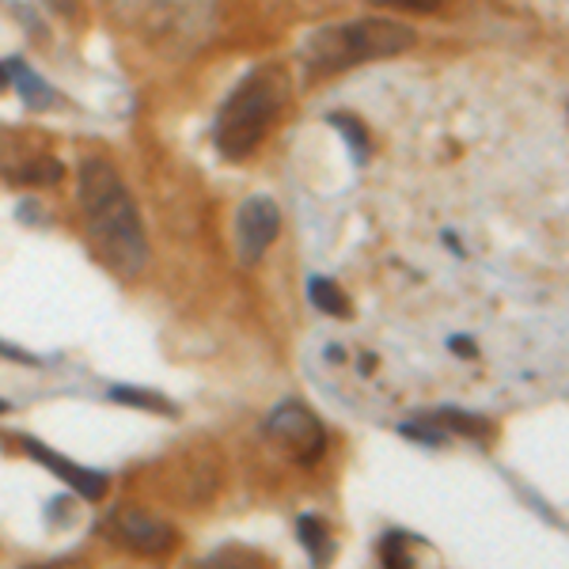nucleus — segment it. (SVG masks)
I'll use <instances>...</instances> for the list:
<instances>
[{
  "mask_svg": "<svg viewBox=\"0 0 569 569\" xmlns=\"http://www.w3.org/2000/svg\"><path fill=\"white\" fill-rule=\"evenodd\" d=\"M0 84H12V61H0Z\"/></svg>",
  "mask_w": 569,
  "mask_h": 569,
  "instance_id": "20",
  "label": "nucleus"
},
{
  "mask_svg": "<svg viewBox=\"0 0 569 569\" xmlns=\"http://www.w3.org/2000/svg\"><path fill=\"white\" fill-rule=\"evenodd\" d=\"M399 433L410 437V441H418V444H437V448H441V444H448V433H444V429H437L429 418L406 421V426H399Z\"/></svg>",
  "mask_w": 569,
  "mask_h": 569,
  "instance_id": "16",
  "label": "nucleus"
},
{
  "mask_svg": "<svg viewBox=\"0 0 569 569\" xmlns=\"http://www.w3.org/2000/svg\"><path fill=\"white\" fill-rule=\"evenodd\" d=\"M372 4H380V8H414V12H433V8H441L444 0H372Z\"/></svg>",
  "mask_w": 569,
  "mask_h": 569,
  "instance_id": "17",
  "label": "nucleus"
},
{
  "mask_svg": "<svg viewBox=\"0 0 569 569\" xmlns=\"http://www.w3.org/2000/svg\"><path fill=\"white\" fill-rule=\"evenodd\" d=\"M23 452H27L30 459H38L42 467H50L58 479H65L68 486H73V494L80 497V502H99V497L106 494V475L99 471H88V467L73 464V459L58 456L53 448H46V444H38L35 437H20Z\"/></svg>",
  "mask_w": 569,
  "mask_h": 569,
  "instance_id": "7",
  "label": "nucleus"
},
{
  "mask_svg": "<svg viewBox=\"0 0 569 569\" xmlns=\"http://www.w3.org/2000/svg\"><path fill=\"white\" fill-rule=\"evenodd\" d=\"M284 103H289V84L278 68H255L248 73L228 99L220 103L217 122H213V141H217L220 156L243 160L263 144L270 126L281 118Z\"/></svg>",
  "mask_w": 569,
  "mask_h": 569,
  "instance_id": "3",
  "label": "nucleus"
},
{
  "mask_svg": "<svg viewBox=\"0 0 569 569\" xmlns=\"http://www.w3.org/2000/svg\"><path fill=\"white\" fill-rule=\"evenodd\" d=\"M96 528L106 543H114L118 551H129V555L167 558L175 547H179V532H175L167 520L152 517V513H144V509H134V505L111 509Z\"/></svg>",
  "mask_w": 569,
  "mask_h": 569,
  "instance_id": "5",
  "label": "nucleus"
},
{
  "mask_svg": "<svg viewBox=\"0 0 569 569\" xmlns=\"http://www.w3.org/2000/svg\"><path fill=\"white\" fill-rule=\"evenodd\" d=\"M307 300H312L323 315H330V319H345V315H350V300H345L342 289H338L334 281H327V278L307 281Z\"/></svg>",
  "mask_w": 569,
  "mask_h": 569,
  "instance_id": "11",
  "label": "nucleus"
},
{
  "mask_svg": "<svg viewBox=\"0 0 569 569\" xmlns=\"http://www.w3.org/2000/svg\"><path fill=\"white\" fill-rule=\"evenodd\" d=\"M12 84L20 88V96L27 99V106H50L53 103V91L46 88L27 65H20V61H12Z\"/></svg>",
  "mask_w": 569,
  "mask_h": 569,
  "instance_id": "14",
  "label": "nucleus"
},
{
  "mask_svg": "<svg viewBox=\"0 0 569 569\" xmlns=\"http://www.w3.org/2000/svg\"><path fill=\"white\" fill-rule=\"evenodd\" d=\"M296 535L304 543V551L312 555L315 569H327L330 558H334V535H330L327 520L323 517H300L296 520Z\"/></svg>",
  "mask_w": 569,
  "mask_h": 569,
  "instance_id": "9",
  "label": "nucleus"
},
{
  "mask_svg": "<svg viewBox=\"0 0 569 569\" xmlns=\"http://www.w3.org/2000/svg\"><path fill=\"white\" fill-rule=\"evenodd\" d=\"M114 403H126L137 406V410H149V414H167V418H179V406L172 399L156 395V391H141V388H111Z\"/></svg>",
  "mask_w": 569,
  "mask_h": 569,
  "instance_id": "12",
  "label": "nucleus"
},
{
  "mask_svg": "<svg viewBox=\"0 0 569 569\" xmlns=\"http://www.w3.org/2000/svg\"><path fill=\"white\" fill-rule=\"evenodd\" d=\"M194 569H270L255 551H243V547H225V551H213L210 558H202Z\"/></svg>",
  "mask_w": 569,
  "mask_h": 569,
  "instance_id": "13",
  "label": "nucleus"
},
{
  "mask_svg": "<svg viewBox=\"0 0 569 569\" xmlns=\"http://www.w3.org/2000/svg\"><path fill=\"white\" fill-rule=\"evenodd\" d=\"M437 429H444L448 437H471V441H486L490 437V421L479 418V414H467V410H456V406H441L437 414H426Z\"/></svg>",
  "mask_w": 569,
  "mask_h": 569,
  "instance_id": "10",
  "label": "nucleus"
},
{
  "mask_svg": "<svg viewBox=\"0 0 569 569\" xmlns=\"http://www.w3.org/2000/svg\"><path fill=\"white\" fill-rule=\"evenodd\" d=\"M4 410H12V403H8V399H0V414H4Z\"/></svg>",
  "mask_w": 569,
  "mask_h": 569,
  "instance_id": "21",
  "label": "nucleus"
},
{
  "mask_svg": "<svg viewBox=\"0 0 569 569\" xmlns=\"http://www.w3.org/2000/svg\"><path fill=\"white\" fill-rule=\"evenodd\" d=\"M414 42H418V35H414V27H406L403 20L365 15V20L330 23V27L312 30L307 42L300 46V61H304L307 73L334 76L353 65H368V61L406 53Z\"/></svg>",
  "mask_w": 569,
  "mask_h": 569,
  "instance_id": "2",
  "label": "nucleus"
},
{
  "mask_svg": "<svg viewBox=\"0 0 569 569\" xmlns=\"http://www.w3.org/2000/svg\"><path fill=\"white\" fill-rule=\"evenodd\" d=\"M330 126L342 129V137L353 144V156L365 160V152H368V134H365V126H361V122L353 118V114H330Z\"/></svg>",
  "mask_w": 569,
  "mask_h": 569,
  "instance_id": "15",
  "label": "nucleus"
},
{
  "mask_svg": "<svg viewBox=\"0 0 569 569\" xmlns=\"http://www.w3.org/2000/svg\"><path fill=\"white\" fill-rule=\"evenodd\" d=\"M263 433L266 441L296 467H315L323 459V452H327V429H323V421L315 418L304 403H296V399L274 406Z\"/></svg>",
  "mask_w": 569,
  "mask_h": 569,
  "instance_id": "4",
  "label": "nucleus"
},
{
  "mask_svg": "<svg viewBox=\"0 0 569 569\" xmlns=\"http://www.w3.org/2000/svg\"><path fill=\"white\" fill-rule=\"evenodd\" d=\"M76 190H80V210L99 258L118 278H137L149 263V240H144L141 213H137L122 175L106 160L91 156L80 164Z\"/></svg>",
  "mask_w": 569,
  "mask_h": 569,
  "instance_id": "1",
  "label": "nucleus"
},
{
  "mask_svg": "<svg viewBox=\"0 0 569 569\" xmlns=\"http://www.w3.org/2000/svg\"><path fill=\"white\" fill-rule=\"evenodd\" d=\"M452 353H459V357H475V353H479V350H475V342H471V338H452Z\"/></svg>",
  "mask_w": 569,
  "mask_h": 569,
  "instance_id": "19",
  "label": "nucleus"
},
{
  "mask_svg": "<svg viewBox=\"0 0 569 569\" xmlns=\"http://www.w3.org/2000/svg\"><path fill=\"white\" fill-rule=\"evenodd\" d=\"M383 569H437V551L410 532H388L380 540Z\"/></svg>",
  "mask_w": 569,
  "mask_h": 569,
  "instance_id": "8",
  "label": "nucleus"
},
{
  "mask_svg": "<svg viewBox=\"0 0 569 569\" xmlns=\"http://www.w3.org/2000/svg\"><path fill=\"white\" fill-rule=\"evenodd\" d=\"M27 569H91V566L84 562V558H76V555H61V558H50V562H35Z\"/></svg>",
  "mask_w": 569,
  "mask_h": 569,
  "instance_id": "18",
  "label": "nucleus"
},
{
  "mask_svg": "<svg viewBox=\"0 0 569 569\" xmlns=\"http://www.w3.org/2000/svg\"><path fill=\"white\" fill-rule=\"evenodd\" d=\"M236 232H240V258L248 266H255L258 258L270 251V243L281 232V210L274 198L255 194L240 205V220H236Z\"/></svg>",
  "mask_w": 569,
  "mask_h": 569,
  "instance_id": "6",
  "label": "nucleus"
}]
</instances>
